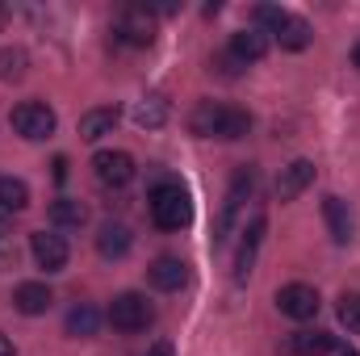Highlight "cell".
<instances>
[{"label": "cell", "instance_id": "5", "mask_svg": "<svg viewBox=\"0 0 360 356\" xmlns=\"http://www.w3.org/2000/svg\"><path fill=\"white\" fill-rule=\"evenodd\" d=\"M13 130L21 134V139H30V143H42V139H51L55 134V109L51 105H42V101H21L17 109H13Z\"/></svg>", "mask_w": 360, "mask_h": 356}, {"label": "cell", "instance_id": "26", "mask_svg": "<svg viewBox=\"0 0 360 356\" xmlns=\"http://www.w3.org/2000/svg\"><path fill=\"white\" fill-rule=\"evenodd\" d=\"M147 356H176V352H172V344H155Z\"/></svg>", "mask_w": 360, "mask_h": 356}, {"label": "cell", "instance_id": "14", "mask_svg": "<svg viewBox=\"0 0 360 356\" xmlns=\"http://www.w3.org/2000/svg\"><path fill=\"white\" fill-rule=\"evenodd\" d=\"M130 248H134L130 227H122V222H105V227H101V235H96V252H101L105 260H122Z\"/></svg>", "mask_w": 360, "mask_h": 356}, {"label": "cell", "instance_id": "22", "mask_svg": "<svg viewBox=\"0 0 360 356\" xmlns=\"http://www.w3.org/2000/svg\"><path fill=\"white\" fill-rule=\"evenodd\" d=\"M30 205V184L17 177H0V210H25Z\"/></svg>", "mask_w": 360, "mask_h": 356}, {"label": "cell", "instance_id": "21", "mask_svg": "<svg viewBox=\"0 0 360 356\" xmlns=\"http://www.w3.org/2000/svg\"><path fill=\"white\" fill-rule=\"evenodd\" d=\"M134 122H139L143 130L164 126V122H168V105H164V96H143V101L134 105Z\"/></svg>", "mask_w": 360, "mask_h": 356}, {"label": "cell", "instance_id": "23", "mask_svg": "<svg viewBox=\"0 0 360 356\" xmlns=\"http://www.w3.org/2000/svg\"><path fill=\"white\" fill-rule=\"evenodd\" d=\"M25 63H30V59H25L21 46H4V51H0V80H21V76H25Z\"/></svg>", "mask_w": 360, "mask_h": 356}, {"label": "cell", "instance_id": "9", "mask_svg": "<svg viewBox=\"0 0 360 356\" xmlns=\"http://www.w3.org/2000/svg\"><path fill=\"white\" fill-rule=\"evenodd\" d=\"M30 252H34L38 268H46V272H63V268H68V243H63V235L34 231V235H30Z\"/></svg>", "mask_w": 360, "mask_h": 356}, {"label": "cell", "instance_id": "6", "mask_svg": "<svg viewBox=\"0 0 360 356\" xmlns=\"http://www.w3.org/2000/svg\"><path fill=\"white\" fill-rule=\"evenodd\" d=\"M117 38L130 42V46H151L155 42V17L147 4H130L117 21Z\"/></svg>", "mask_w": 360, "mask_h": 356}, {"label": "cell", "instance_id": "18", "mask_svg": "<svg viewBox=\"0 0 360 356\" xmlns=\"http://www.w3.org/2000/svg\"><path fill=\"white\" fill-rule=\"evenodd\" d=\"M331 348H335V336L323 331V327H314V331H293V336H289V352L293 356H327Z\"/></svg>", "mask_w": 360, "mask_h": 356}, {"label": "cell", "instance_id": "12", "mask_svg": "<svg viewBox=\"0 0 360 356\" xmlns=\"http://www.w3.org/2000/svg\"><path fill=\"white\" fill-rule=\"evenodd\" d=\"M264 214L252 218V227L243 231V243H239V256H235V281H248V272L256 265V252H260V239H264Z\"/></svg>", "mask_w": 360, "mask_h": 356}, {"label": "cell", "instance_id": "24", "mask_svg": "<svg viewBox=\"0 0 360 356\" xmlns=\"http://www.w3.org/2000/svg\"><path fill=\"white\" fill-rule=\"evenodd\" d=\"M335 314H340V323H344L348 331H360V293H356V289L340 293V306H335Z\"/></svg>", "mask_w": 360, "mask_h": 356}, {"label": "cell", "instance_id": "11", "mask_svg": "<svg viewBox=\"0 0 360 356\" xmlns=\"http://www.w3.org/2000/svg\"><path fill=\"white\" fill-rule=\"evenodd\" d=\"M310 184H314V164H310V160H293V164L281 168V177H276V197H281V201H293V197H302Z\"/></svg>", "mask_w": 360, "mask_h": 356}, {"label": "cell", "instance_id": "19", "mask_svg": "<svg viewBox=\"0 0 360 356\" xmlns=\"http://www.w3.org/2000/svg\"><path fill=\"white\" fill-rule=\"evenodd\" d=\"M51 222H55V227H72V231H80V227L89 222V205L76 201V197H59V201H51Z\"/></svg>", "mask_w": 360, "mask_h": 356}, {"label": "cell", "instance_id": "28", "mask_svg": "<svg viewBox=\"0 0 360 356\" xmlns=\"http://www.w3.org/2000/svg\"><path fill=\"white\" fill-rule=\"evenodd\" d=\"M352 63L360 68V38H356V46H352Z\"/></svg>", "mask_w": 360, "mask_h": 356}, {"label": "cell", "instance_id": "27", "mask_svg": "<svg viewBox=\"0 0 360 356\" xmlns=\"http://www.w3.org/2000/svg\"><path fill=\"white\" fill-rule=\"evenodd\" d=\"M0 356H13V344H8V336H0Z\"/></svg>", "mask_w": 360, "mask_h": 356}, {"label": "cell", "instance_id": "30", "mask_svg": "<svg viewBox=\"0 0 360 356\" xmlns=\"http://www.w3.org/2000/svg\"><path fill=\"white\" fill-rule=\"evenodd\" d=\"M4 17H8V8H4V4H0V25H4Z\"/></svg>", "mask_w": 360, "mask_h": 356}, {"label": "cell", "instance_id": "13", "mask_svg": "<svg viewBox=\"0 0 360 356\" xmlns=\"http://www.w3.org/2000/svg\"><path fill=\"white\" fill-rule=\"evenodd\" d=\"M231 55H235L243 68L256 63V59H264V55H269V34L256 30V25H252V30H239V34L231 38Z\"/></svg>", "mask_w": 360, "mask_h": 356}, {"label": "cell", "instance_id": "2", "mask_svg": "<svg viewBox=\"0 0 360 356\" xmlns=\"http://www.w3.org/2000/svg\"><path fill=\"white\" fill-rule=\"evenodd\" d=\"M147 205H151V222L160 231H184L193 222V197H188V189L176 184V180L155 184L151 197H147Z\"/></svg>", "mask_w": 360, "mask_h": 356}, {"label": "cell", "instance_id": "8", "mask_svg": "<svg viewBox=\"0 0 360 356\" xmlns=\"http://www.w3.org/2000/svg\"><path fill=\"white\" fill-rule=\"evenodd\" d=\"M92 168H96V180L109 184V189H126L134 180V172H139L134 168V155H126V151H96Z\"/></svg>", "mask_w": 360, "mask_h": 356}, {"label": "cell", "instance_id": "7", "mask_svg": "<svg viewBox=\"0 0 360 356\" xmlns=\"http://www.w3.org/2000/svg\"><path fill=\"white\" fill-rule=\"evenodd\" d=\"M276 310L289 314V319H314V314H319V293H314V285H302V281L281 285V289H276Z\"/></svg>", "mask_w": 360, "mask_h": 356}, {"label": "cell", "instance_id": "4", "mask_svg": "<svg viewBox=\"0 0 360 356\" xmlns=\"http://www.w3.org/2000/svg\"><path fill=\"white\" fill-rule=\"evenodd\" d=\"M151 319H155V310H151V302H147L143 293H117V298L109 302V323H113V331L134 336V331H147Z\"/></svg>", "mask_w": 360, "mask_h": 356}, {"label": "cell", "instance_id": "20", "mask_svg": "<svg viewBox=\"0 0 360 356\" xmlns=\"http://www.w3.org/2000/svg\"><path fill=\"white\" fill-rule=\"evenodd\" d=\"M96 327H101V314H96V306L80 302V306H72V310H68V336H76V340H89V336H96Z\"/></svg>", "mask_w": 360, "mask_h": 356}, {"label": "cell", "instance_id": "10", "mask_svg": "<svg viewBox=\"0 0 360 356\" xmlns=\"http://www.w3.org/2000/svg\"><path fill=\"white\" fill-rule=\"evenodd\" d=\"M323 218H327V231H331V239L335 243H352V235H356V222H352V210H348V201L344 197H323Z\"/></svg>", "mask_w": 360, "mask_h": 356}, {"label": "cell", "instance_id": "3", "mask_svg": "<svg viewBox=\"0 0 360 356\" xmlns=\"http://www.w3.org/2000/svg\"><path fill=\"white\" fill-rule=\"evenodd\" d=\"M252 21H256V30L276 34V42H281L285 51H306V46H310V25H306L297 13L281 8V4H256V8H252Z\"/></svg>", "mask_w": 360, "mask_h": 356}, {"label": "cell", "instance_id": "15", "mask_svg": "<svg viewBox=\"0 0 360 356\" xmlns=\"http://www.w3.org/2000/svg\"><path fill=\"white\" fill-rule=\"evenodd\" d=\"M117 117H122V109H117V105H101V109H89V113L80 117V139H84V143H96V139L113 134Z\"/></svg>", "mask_w": 360, "mask_h": 356}, {"label": "cell", "instance_id": "25", "mask_svg": "<svg viewBox=\"0 0 360 356\" xmlns=\"http://www.w3.org/2000/svg\"><path fill=\"white\" fill-rule=\"evenodd\" d=\"M210 68H218V72H222V76H239V72H243V63H239V59H235V55H231V51H226V55H218V59H214V63H210Z\"/></svg>", "mask_w": 360, "mask_h": 356}, {"label": "cell", "instance_id": "17", "mask_svg": "<svg viewBox=\"0 0 360 356\" xmlns=\"http://www.w3.org/2000/svg\"><path fill=\"white\" fill-rule=\"evenodd\" d=\"M51 289L42 285V281H25V285H17V293H13V306L21 310V314H46L51 310Z\"/></svg>", "mask_w": 360, "mask_h": 356}, {"label": "cell", "instance_id": "16", "mask_svg": "<svg viewBox=\"0 0 360 356\" xmlns=\"http://www.w3.org/2000/svg\"><path fill=\"white\" fill-rule=\"evenodd\" d=\"M147 276H151V285H155V289L172 293V289H180V285L188 281V265H184V260H176V256H160L155 265L147 268Z\"/></svg>", "mask_w": 360, "mask_h": 356}, {"label": "cell", "instance_id": "29", "mask_svg": "<svg viewBox=\"0 0 360 356\" xmlns=\"http://www.w3.org/2000/svg\"><path fill=\"white\" fill-rule=\"evenodd\" d=\"M340 356H360V352H356V348H344V352H340Z\"/></svg>", "mask_w": 360, "mask_h": 356}, {"label": "cell", "instance_id": "1", "mask_svg": "<svg viewBox=\"0 0 360 356\" xmlns=\"http://www.w3.org/2000/svg\"><path fill=\"white\" fill-rule=\"evenodd\" d=\"M188 130L201 134V139H243L252 130V117L235 105H214V101H201L188 117Z\"/></svg>", "mask_w": 360, "mask_h": 356}]
</instances>
